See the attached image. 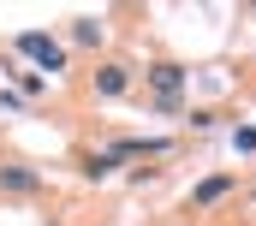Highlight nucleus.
<instances>
[{
  "instance_id": "nucleus-1",
  "label": "nucleus",
  "mask_w": 256,
  "mask_h": 226,
  "mask_svg": "<svg viewBox=\"0 0 256 226\" xmlns=\"http://www.w3.org/2000/svg\"><path fill=\"white\" fill-rule=\"evenodd\" d=\"M18 54L36 60L42 72H66V48L54 42V36H42V30H24V36H18Z\"/></svg>"
},
{
  "instance_id": "nucleus-2",
  "label": "nucleus",
  "mask_w": 256,
  "mask_h": 226,
  "mask_svg": "<svg viewBox=\"0 0 256 226\" xmlns=\"http://www.w3.org/2000/svg\"><path fill=\"white\" fill-rule=\"evenodd\" d=\"M149 84L161 90V108H179V90H185V66L161 60V66H149Z\"/></svg>"
},
{
  "instance_id": "nucleus-3",
  "label": "nucleus",
  "mask_w": 256,
  "mask_h": 226,
  "mask_svg": "<svg viewBox=\"0 0 256 226\" xmlns=\"http://www.w3.org/2000/svg\"><path fill=\"white\" fill-rule=\"evenodd\" d=\"M36 184H42V178H36L30 167H0V190H12V196H30Z\"/></svg>"
},
{
  "instance_id": "nucleus-4",
  "label": "nucleus",
  "mask_w": 256,
  "mask_h": 226,
  "mask_svg": "<svg viewBox=\"0 0 256 226\" xmlns=\"http://www.w3.org/2000/svg\"><path fill=\"white\" fill-rule=\"evenodd\" d=\"M226 190H232V172H214V178H202V184H196V208H208V202H220V196H226Z\"/></svg>"
},
{
  "instance_id": "nucleus-5",
  "label": "nucleus",
  "mask_w": 256,
  "mask_h": 226,
  "mask_svg": "<svg viewBox=\"0 0 256 226\" xmlns=\"http://www.w3.org/2000/svg\"><path fill=\"white\" fill-rule=\"evenodd\" d=\"M96 90H102V96H126V90H131V72H126V66H102V72H96Z\"/></svg>"
},
{
  "instance_id": "nucleus-6",
  "label": "nucleus",
  "mask_w": 256,
  "mask_h": 226,
  "mask_svg": "<svg viewBox=\"0 0 256 226\" xmlns=\"http://www.w3.org/2000/svg\"><path fill=\"white\" fill-rule=\"evenodd\" d=\"M72 42L96 48V42H102V24H96V18H72Z\"/></svg>"
},
{
  "instance_id": "nucleus-7",
  "label": "nucleus",
  "mask_w": 256,
  "mask_h": 226,
  "mask_svg": "<svg viewBox=\"0 0 256 226\" xmlns=\"http://www.w3.org/2000/svg\"><path fill=\"white\" fill-rule=\"evenodd\" d=\"M114 167H120V155H114V149H102V155H90V161H84V172H90V178H108Z\"/></svg>"
}]
</instances>
